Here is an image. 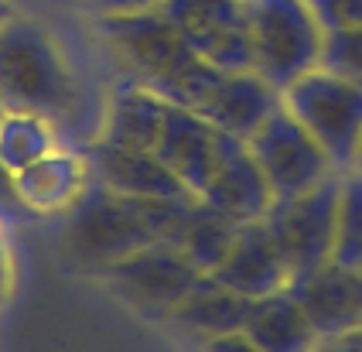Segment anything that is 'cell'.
<instances>
[{
    "label": "cell",
    "mask_w": 362,
    "mask_h": 352,
    "mask_svg": "<svg viewBox=\"0 0 362 352\" xmlns=\"http://www.w3.org/2000/svg\"><path fill=\"white\" fill-rule=\"evenodd\" d=\"M195 195L185 199H127L110 188L86 192L79 206L69 212V226L62 229V250L79 267L103 270L123 257L137 253L147 243L171 240L185 206Z\"/></svg>",
    "instance_id": "cell-1"
},
{
    "label": "cell",
    "mask_w": 362,
    "mask_h": 352,
    "mask_svg": "<svg viewBox=\"0 0 362 352\" xmlns=\"http://www.w3.org/2000/svg\"><path fill=\"white\" fill-rule=\"evenodd\" d=\"M100 38L117 59L127 65L134 83L154 89L168 103L195 106L209 93L222 69L209 65L178 31L161 18V11L147 14H100L96 18Z\"/></svg>",
    "instance_id": "cell-2"
},
{
    "label": "cell",
    "mask_w": 362,
    "mask_h": 352,
    "mask_svg": "<svg viewBox=\"0 0 362 352\" xmlns=\"http://www.w3.org/2000/svg\"><path fill=\"white\" fill-rule=\"evenodd\" d=\"M0 106L52 124L76 106V76L62 45L24 14L0 24Z\"/></svg>",
    "instance_id": "cell-3"
},
{
    "label": "cell",
    "mask_w": 362,
    "mask_h": 352,
    "mask_svg": "<svg viewBox=\"0 0 362 352\" xmlns=\"http://www.w3.org/2000/svg\"><path fill=\"white\" fill-rule=\"evenodd\" d=\"M253 45V72L277 93L322 65L325 28L308 0H243Z\"/></svg>",
    "instance_id": "cell-4"
},
{
    "label": "cell",
    "mask_w": 362,
    "mask_h": 352,
    "mask_svg": "<svg viewBox=\"0 0 362 352\" xmlns=\"http://www.w3.org/2000/svg\"><path fill=\"white\" fill-rule=\"evenodd\" d=\"M284 110L322 144L339 175L356 171L362 141V86L332 69H311L281 93Z\"/></svg>",
    "instance_id": "cell-5"
},
{
    "label": "cell",
    "mask_w": 362,
    "mask_h": 352,
    "mask_svg": "<svg viewBox=\"0 0 362 352\" xmlns=\"http://www.w3.org/2000/svg\"><path fill=\"white\" fill-rule=\"evenodd\" d=\"M339 192H342V175H332L322 185L308 188L294 199L274 202V209L267 212L263 223L291 267V281L328 267L332 243H335Z\"/></svg>",
    "instance_id": "cell-6"
},
{
    "label": "cell",
    "mask_w": 362,
    "mask_h": 352,
    "mask_svg": "<svg viewBox=\"0 0 362 352\" xmlns=\"http://www.w3.org/2000/svg\"><path fill=\"white\" fill-rule=\"evenodd\" d=\"M246 147H250L253 161L260 165L263 178L274 192V202L294 199L308 188L322 185L325 178L339 175L328 161V154L322 151V144L284 106L277 113H270L246 137Z\"/></svg>",
    "instance_id": "cell-7"
},
{
    "label": "cell",
    "mask_w": 362,
    "mask_h": 352,
    "mask_svg": "<svg viewBox=\"0 0 362 352\" xmlns=\"http://www.w3.org/2000/svg\"><path fill=\"white\" fill-rule=\"evenodd\" d=\"M158 11L209 65L222 72L253 69L243 0H164Z\"/></svg>",
    "instance_id": "cell-8"
},
{
    "label": "cell",
    "mask_w": 362,
    "mask_h": 352,
    "mask_svg": "<svg viewBox=\"0 0 362 352\" xmlns=\"http://www.w3.org/2000/svg\"><path fill=\"white\" fill-rule=\"evenodd\" d=\"M103 277L120 291L123 301L168 318V311L199 284L202 270L178 247L158 240V243H147L137 253L110 264L103 270Z\"/></svg>",
    "instance_id": "cell-9"
},
{
    "label": "cell",
    "mask_w": 362,
    "mask_h": 352,
    "mask_svg": "<svg viewBox=\"0 0 362 352\" xmlns=\"http://www.w3.org/2000/svg\"><path fill=\"white\" fill-rule=\"evenodd\" d=\"M199 199L209 209H216L219 216L233 219L236 226L267 219V212L274 209V192L267 185L260 165L253 161L246 141L233 137V134H222V130L212 178H209V185Z\"/></svg>",
    "instance_id": "cell-10"
},
{
    "label": "cell",
    "mask_w": 362,
    "mask_h": 352,
    "mask_svg": "<svg viewBox=\"0 0 362 352\" xmlns=\"http://www.w3.org/2000/svg\"><path fill=\"white\" fill-rule=\"evenodd\" d=\"M212 277L219 284H226L229 291L250 298V301L291 288V267H287L281 247L270 236L263 219L243 223L236 229V236H233V243L226 250V257L216 264Z\"/></svg>",
    "instance_id": "cell-11"
},
{
    "label": "cell",
    "mask_w": 362,
    "mask_h": 352,
    "mask_svg": "<svg viewBox=\"0 0 362 352\" xmlns=\"http://www.w3.org/2000/svg\"><path fill=\"white\" fill-rule=\"evenodd\" d=\"M93 168L82 154L72 151H48L35 165L14 175V188L24 216H69L89 192Z\"/></svg>",
    "instance_id": "cell-12"
},
{
    "label": "cell",
    "mask_w": 362,
    "mask_h": 352,
    "mask_svg": "<svg viewBox=\"0 0 362 352\" xmlns=\"http://www.w3.org/2000/svg\"><path fill=\"white\" fill-rule=\"evenodd\" d=\"M281 106H284L281 93L267 83L260 72L250 69V72H219L216 83L209 86V93L202 96V103L195 110L216 130L246 141Z\"/></svg>",
    "instance_id": "cell-13"
},
{
    "label": "cell",
    "mask_w": 362,
    "mask_h": 352,
    "mask_svg": "<svg viewBox=\"0 0 362 352\" xmlns=\"http://www.w3.org/2000/svg\"><path fill=\"white\" fill-rule=\"evenodd\" d=\"M154 154L175 171V178L192 195H202L205 185H209V178H212V168H216L219 130L209 124L199 110L171 103Z\"/></svg>",
    "instance_id": "cell-14"
},
{
    "label": "cell",
    "mask_w": 362,
    "mask_h": 352,
    "mask_svg": "<svg viewBox=\"0 0 362 352\" xmlns=\"http://www.w3.org/2000/svg\"><path fill=\"white\" fill-rule=\"evenodd\" d=\"M96 171H100L103 188L127 195V199H185V195H192L154 151L100 141Z\"/></svg>",
    "instance_id": "cell-15"
},
{
    "label": "cell",
    "mask_w": 362,
    "mask_h": 352,
    "mask_svg": "<svg viewBox=\"0 0 362 352\" xmlns=\"http://www.w3.org/2000/svg\"><path fill=\"white\" fill-rule=\"evenodd\" d=\"M243 332L263 352H315L322 332L315 329L311 315L304 311L301 298L291 288L274 291L250 305Z\"/></svg>",
    "instance_id": "cell-16"
},
{
    "label": "cell",
    "mask_w": 362,
    "mask_h": 352,
    "mask_svg": "<svg viewBox=\"0 0 362 352\" xmlns=\"http://www.w3.org/2000/svg\"><path fill=\"white\" fill-rule=\"evenodd\" d=\"M291 291L301 298L304 311L311 315L315 329L322 335L362 322V274H349L328 264L308 277L291 281Z\"/></svg>",
    "instance_id": "cell-17"
},
{
    "label": "cell",
    "mask_w": 362,
    "mask_h": 352,
    "mask_svg": "<svg viewBox=\"0 0 362 352\" xmlns=\"http://www.w3.org/2000/svg\"><path fill=\"white\" fill-rule=\"evenodd\" d=\"M168 106L171 103L164 96H158L154 89H147L141 83L117 86V93L110 96V110H106L103 141L120 147H137V151H154L164 130Z\"/></svg>",
    "instance_id": "cell-18"
},
{
    "label": "cell",
    "mask_w": 362,
    "mask_h": 352,
    "mask_svg": "<svg viewBox=\"0 0 362 352\" xmlns=\"http://www.w3.org/2000/svg\"><path fill=\"white\" fill-rule=\"evenodd\" d=\"M250 305H253L250 298L229 291L212 274H202L199 284L168 311V322L185 332H192V335H199L202 342H205L212 335L243 329V322L250 315Z\"/></svg>",
    "instance_id": "cell-19"
},
{
    "label": "cell",
    "mask_w": 362,
    "mask_h": 352,
    "mask_svg": "<svg viewBox=\"0 0 362 352\" xmlns=\"http://www.w3.org/2000/svg\"><path fill=\"white\" fill-rule=\"evenodd\" d=\"M236 229L240 226H236L233 219L219 216L216 209H209L199 195H195V199L185 206L178 226H175V233H171L168 243L178 247L181 253L202 270V274H212L216 264L226 257V250H229V243H233Z\"/></svg>",
    "instance_id": "cell-20"
},
{
    "label": "cell",
    "mask_w": 362,
    "mask_h": 352,
    "mask_svg": "<svg viewBox=\"0 0 362 352\" xmlns=\"http://www.w3.org/2000/svg\"><path fill=\"white\" fill-rule=\"evenodd\" d=\"M52 120L38 113H18L4 110L0 113V161L18 175L21 168L35 165L48 151H55V130Z\"/></svg>",
    "instance_id": "cell-21"
},
{
    "label": "cell",
    "mask_w": 362,
    "mask_h": 352,
    "mask_svg": "<svg viewBox=\"0 0 362 352\" xmlns=\"http://www.w3.org/2000/svg\"><path fill=\"white\" fill-rule=\"evenodd\" d=\"M328 264L349 274H362V171L342 175L339 216H335V243Z\"/></svg>",
    "instance_id": "cell-22"
},
{
    "label": "cell",
    "mask_w": 362,
    "mask_h": 352,
    "mask_svg": "<svg viewBox=\"0 0 362 352\" xmlns=\"http://www.w3.org/2000/svg\"><path fill=\"white\" fill-rule=\"evenodd\" d=\"M322 65L362 86V28H352V31H325Z\"/></svg>",
    "instance_id": "cell-23"
},
{
    "label": "cell",
    "mask_w": 362,
    "mask_h": 352,
    "mask_svg": "<svg viewBox=\"0 0 362 352\" xmlns=\"http://www.w3.org/2000/svg\"><path fill=\"white\" fill-rule=\"evenodd\" d=\"M325 31L362 28V0H308Z\"/></svg>",
    "instance_id": "cell-24"
},
{
    "label": "cell",
    "mask_w": 362,
    "mask_h": 352,
    "mask_svg": "<svg viewBox=\"0 0 362 352\" xmlns=\"http://www.w3.org/2000/svg\"><path fill=\"white\" fill-rule=\"evenodd\" d=\"M164 0H82V7L100 18V14H147L158 11Z\"/></svg>",
    "instance_id": "cell-25"
},
{
    "label": "cell",
    "mask_w": 362,
    "mask_h": 352,
    "mask_svg": "<svg viewBox=\"0 0 362 352\" xmlns=\"http://www.w3.org/2000/svg\"><path fill=\"white\" fill-rule=\"evenodd\" d=\"M202 352H263V349L243 329H233V332H222V335L205 339Z\"/></svg>",
    "instance_id": "cell-26"
},
{
    "label": "cell",
    "mask_w": 362,
    "mask_h": 352,
    "mask_svg": "<svg viewBox=\"0 0 362 352\" xmlns=\"http://www.w3.org/2000/svg\"><path fill=\"white\" fill-rule=\"evenodd\" d=\"M315 352H362V322L359 325H349L342 332L322 335Z\"/></svg>",
    "instance_id": "cell-27"
},
{
    "label": "cell",
    "mask_w": 362,
    "mask_h": 352,
    "mask_svg": "<svg viewBox=\"0 0 362 352\" xmlns=\"http://www.w3.org/2000/svg\"><path fill=\"white\" fill-rule=\"evenodd\" d=\"M18 216H24V209L14 188V171L0 161V219H18Z\"/></svg>",
    "instance_id": "cell-28"
},
{
    "label": "cell",
    "mask_w": 362,
    "mask_h": 352,
    "mask_svg": "<svg viewBox=\"0 0 362 352\" xmlns=\"http://www.w3.org/2000/svg\"><path fill=\"white\" fill-rule=\"evenodd\" d=\"M14 277H18L14 253H11V247L0 240V308H4V301L11 298V291H14Z\"/></svg>",
    "instance_id": "cell-29"
},
{
    "label": "cell",
    "mask_w": 362,
    "mask_h": 352,
    "mask_svg": "<svg viewBox=\"0 0 362 352\" xmlns=\"http://www.w3.org/2000/svg\"><path fill=\"white\" fill-rule=\"evenodd\" d=\"M14 14H18V11H14V4H11V0H0V24L11 21Z\"/></svg>",
    "instance_id": "cell-30"
},
{
    "label": "cell",
    "mask_w": 362,
    "mask_h": 352,
    "mask_svg": "<svg viewBox=\"0 0 362 352\" xmlns=\"http://www.w3.org/2000/svg\"><path fill=\"white\" fill-rule=\"evenodd\" d=\"M356 171H362V141H359V154H356Z\"/></svg>",
    "instance_id": "cell-31"
},
{
    "label": "cell",
    "mask_w": 362,
    "mask_h": 352,
    "mask_svg": "<svg viewBox=\"0 0 362 352\" xmlns=\"http://www.w3.org/2000/svg\"><path fill=\"white\" fill-rule=\"evenodd\" d=\"M0 113H4V106H0Z\"/></svg>",
    "instance_id": "cell-32"
}]
</instances>
